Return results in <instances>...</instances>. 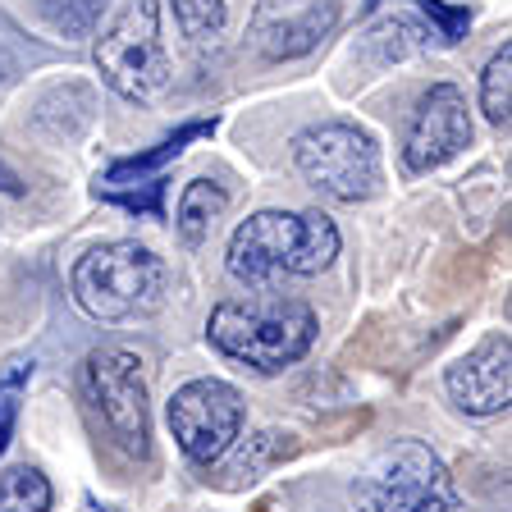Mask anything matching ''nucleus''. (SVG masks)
<instances>
[{
  "mask_svg": "<svg viewBox=\"0 0 512 512\" xmlns=\"http://www.w3.org/2000/svg\"><path fill=\"white\" fill-rule=\"evenodd\" d=\"M508 106H512V42L494 51V60L480 74V110L494 128H508Z\"/></svg>",
  "mask_w": 512,
  "mask_h": 512,
  "instance_id": "a211bd4d",
  "label": "nucleus"
},
{
  "mask_svg": "<svg viewBox=\"0 0 512 512\" xmlns=\"http://www.w3.org/2000/svg\"><path fill=\"white\" fill-rule=\"evenodd\" d=\"M357 512H453V476L439 453L421 439H398L380 448L352 480Z\"/></svg>",
  "mask_w": 512,
  "mask_h": 512,
  "instance_id": "20e7f679",
  "label": "nucleus"
},
{
  "mask_svg": "<svg viewBox=\"0 0 512 512\" xmlns=\"http://www.w3.org/2000/svg\"><path fill=\"white\" fill-rule=\"evenodd\" d=\"M339 256V229L320 211H256L229 238L224 266L238 284H275L293 275H320Z\"/></svg>",
  "mask_w": 512,
  "mask_h": 512,
  "instance_id": "f257e3e1",
  "label": "nucleus"
},
{
  "mask_svg": "<svg viewBox=\"0 0 512 512\" xmlns=\"http://www.w3.org/2000/svg\"><path fill=\"white\" fill-rule=\"evenodd\" d=\"M83 394L96 421L106 426L119 453L147 458L151 453V416H147V371L142 357L128 348H101L83 366Z\"/></svg>",
  "mask_w": 512,
  "mask_h": 512,
  "instance_id": "0eeeda50",
  "label": "nucleus"
},
{
  "mask_svg": "<svg viewBox=\"0 0 512 512\" xmlns=\"http://www.w3.org/2000/svg\"><path fill=\"white\" fill-rule=\"evenodd\" d=\"M0 188H5V192H23V183H19V179H14V174H10V170H0Z\"/></svg>",
  "mask_w": 512,
  "mask_h": 512,
  "instance_id": "4be33fe9",
  "label": "nucleus"
},
{
  "mask_svg": "<svg viewBox=\"0 0 512 512\" xmlns=\"http://www.w3.org/2000/svg\"><path fill=\"white\" fill-rule=\"evenodd\" d=\"M444 389L467 416L508 412V403H512V343H508V334H490L480 348H471L467 357H458L444 375Z\"/></svg>",
  "mask_w": 512,
  "mask_h": 512,
  "instance_id": "9b49d317",
  "label": "nucleus"
},
{
  "mask_svg": "<svg viewBox=\"0 0 512 512\" xmlns=\"http://www.w3.org/2000/svg\"><path fill=\"white\" fill-rule=\"evenodd\" d=\"M224 206H229V192L220 188V183H211V179H192L188 188H183V197H179V238L188 247H202L206 243V234H211V224L224 215Z\"/></svg>",
  "mask_w": 512,
  "mask_h": 512,
  "instance_id": "2eb2a0df",
  "label": "nucleus"
},
{
  "mask_svg": "<svg viewBox=\"0 0 512 512\" xmlns=\"http://www.w3.org/2000/svg\"><path fill=\"white\" fill-rule=\"evenodd\" d=\"M339 23V0H256L247 42L266 60H298L316 51Z\"/></svg>",
  "mask_w": 512,
  "mask_h": 512,
  "instance_id": "9d476101",
  "label": "nucleus"
},
{
  "mask_svg": "<svg viewBox=\"0 0 512 512\" xmlns=\"http://www.w3.org/2000/svg\"><path fill=\"white\" fill-rule=\"evenodd\" d=\"M298 453V439L293 435H279V430H256V435H247V444H238V448H229L224 453V485L229 490H243V485H252V480H261L275 462H284V458H293Z\"/></svg>",
  "mask_w": 512,
  "mask_h": 512,
  "instance_id": "ddd939ff",
  "label": "nucleus"
},
{
  "mask_svg": "<svg viewBox=\"0 0 512 512\" xmlns=\"http://www.w3.org/2000/svg\"><path fill=\"white\" fill-rule=\"evenodd\" d=\"M174 19H179L183 37H192V42H211V37L224 32L229 10H224V0H174Z\"/></svg>",
  "mask_w": 512,
  "mask_h": 512,
  "instance_id": "6ab92c4d",
  "label": "nucleus"
},
{
  "mask_svg": "<svg viewBox=\"0 0 512 512\" xmlns=\"http://www.w3.org/2000/svg\"><path fill=\"white\" fill-rule=\"evenodd\" d=\"M74 302L101 325L147 320L170 298V270L142 243H101L74 261Z\"/></svg>",
  "mask_w": 512,
  "mask_h": 512,
  "instance_id": "7ed1b4c3",
  "label": "nucleus"
},
{
  "mask_svg": "<svg viewBox=\"0 0 512 512\" xmlns=\"http://www.w3.org/2000/svg\"><path fill=\"white\" fill-rule=\"evenodd\" d=\"M430 37H435V32H426L421 23L403 19V14H389V19H380L375 28L362 32L357 55H362L366 64H375V69H384V64H398V60H407V55H416Z\"/></svg>",
  "mask_w": 512,
  "mask_h": 512,
  "instance_id": "4468645a",
  "label": "nucleus"
},
{
  "mask_svg": "<svg viewBox=\"0 0 512 512\" xmlns=\"http://www.w3.org/2000/svg\"><path fill=\"white\" fill-rule=\"evenodd\" d=\"M106 5L110 0H37V14L46 19L51 32H60L64 42H78V37H92Z\"/></svg>",
  "mask_w": 512,
  "mask_h": 512,
  "instance_id": "dca6fc26",
  "label": "nucleus"
},
{
  "mask_svg": "<svg viewBox=\"0 0 512 512\" xmlns=\"http://www.w3.org/2000/svg\"><path fill=\"white\" fill-rule=\"evenodd\" d=\"M211 119H197V124H183L174 138H165L160 147H151L147 156H128V160H115L106 170V179L96 183V197L106 202H119L124 211H147V215H160V192H165V179H160V165L179 160V151L188 147L192 138L211 133Z\"/></svg>",
  "mask_w": 512,
  "mask_h": 512,
  "instance_id": "f8f14e48",
  "label": "nucleus"
},
{
  "mask_svg": "<svg viewBox=\"0 0 512 512\" xmlns=\"http://www.w3.org/2000/svg\"><path fill=\"white\" fill-rule=\"evenodd\" d=\"M170 435L183 448V458L197 467H215V462L238 444L243 435V394L224 380H188L174 389L170 407Z\"/></svg>",
  "mask_w": 512,
  "mask_h": 512,
  "instance_id": "6e6552de",
  "label": "nucleus"
},
{
  "mask_svg": "<svg viewBox=\"0 0 512 512\" xmlns=\"http://www.w3.org/2000/svg\"><path fill=\"white\" fill-rule=\"evenodd\" d=\"M51 480L37 467L0 471V512H46L51 508Z\"/></svg>",
  "mask_w": 512,
  "mask_h": 512,
  "instance_id": "f3484780",
  "label": "nucleus"
},
{
  "mask_svg": "<svg viewBox=\"0 0 512 512\" xmlns=\"http://www.w3.org/2000/svg\"><path fill=\"white\" fill-rule=\"evenodd\" d=\"M28 375V366L23 362H14V371H10V380L0 384V453H5V444H10V435H14V421H19V380Z\"/></svg>",
  "mask_w": 512,
  "mask_h": 512,
  "instance_id": "aec40b11",
  "label": "nucleus"
},
{
  "mask_svg": "<svg viewBox=\"0 0 512 512\" xmlns=\"http://www.w3.org/2000/svg\"><path fill=\"white\" fill-rule=\"evenodd\" d=\"M206 339L229 362L252 366L256 375H279L284 366L302 362L316 343V311L298 298H229L211 311Z\"/></svg>",
  "mask_w": 512,
  "mask_h": 512,
  "instance_id": "f03ea898",
  "label": "nucleus"
},
{
  "mask_svg": "<svg viewBox=\"0 0 512 512\" xmlns=\"http://www.w3.org/2000/svg\"><path fill=\"white\" fill-rule=\"evenodd\" d=\"M293 165L334 202H366L380 192V147L357 124H311L293 138Z\"/></svg>",
  "mask_w": 512,
  "mask_h": 512,
  "instance_id": "423d86ee",
  "label": "nucleus"
},
{
  "mask_svg": "<svg viewBox=\"0 0 512 512\" xmlns=\"http://www.w3.org/2000/svg\"><path fill=\"white\" fill-rule=\"evenodd\" d=\"M471 147V115H467V96L453 83H435L421 106L412 115V128H407L403 142V170L412 174H430L439 165H448L453 156Z\"/></svg>",
  "mask_w": 512,
  "mask_h": 512,
  "instance_id": "1a4fd4ad",
  "label": "nucleus"
},
{
  "mask_svg": "<svg viewBox=\"0 0 512 512\" xmlns=\"http://www.w3.org/2000/svg\"><path fill=\"white\" fill-rule=\"evenodd\" d=\"M10 74H14V55L5 51V46H0V83H5Z\"/></svg>",
  "mask_w": 512,
  "mask_h": 512,
  "instance_id": "412c9836",
  "label": "nucleus"
},
{
  "mask_svg": "<svg viewBox=\"0 0 512 512\" xmlns=\"http://www.w3.org/2000/svg\"><path fill=\"white\" fill-rule=\"evenodd\" d=\"M96 74L124 101H156L170 83V55L160 42V0H119L115 19L96 37Z\"/></svg>",
  "mask_w": 512,
  "mask_h": 512,
  "instance_id": "39448f33",
  "label": "nucleus"
}]
</instances>
